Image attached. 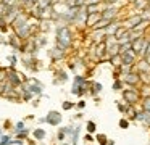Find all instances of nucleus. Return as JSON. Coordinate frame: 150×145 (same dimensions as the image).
I'll list each match as a JSON object with an SVG mask.
<instances>
[{
  "mask_svg": "<svg viewBox=\"0 0 150 145\" xmlns=\"http://www.w3.org/2000/svg\"><path fill=\"white\" fill-rule=\"evenodd\" d=\"M26 140H28V145H36V140H34V139H29V137H28Z\"/></svg>",
  "mask_w": 150,
  "mask_h": 145,
  "instance_id": "49530a36",
  "label": "nucleus"
},
{
  "mask_svg": "<svg viewBox=\"0 0 150 145\" xmlns=\"http://www.w3.org/2000/svg\"><path fill=\"white\" fill-rule=\"evenodd\" d=\"M2 135H4V127L0 126V137H2Z\"/></svg>",
  "mask_w": 150,
  "mask_h": 145,
  "instance_id": "3c124183",
  "label": "nucleus"
},
{
  "mask_svg": "<svg viewBox=\"0 0 150 145\" xmlns=\"http://www.w3.org/2000/svg\"><path fill=\"white\" fill-rule=\"evenodd\" d=\"M105 145H115V140H110V139H108L107 144H105Z\"/></svg>",
  "mask_w": 150,
  "mask_h": 145,
  "instance_id": "8fccbe9b",
  "label": "nucleus"
},
{
  "mask_svg": "<svg viewBox=\"0 0 150 145\" xmlns=\"http://www.w3.org/2000/svg\"><path fill=\"white\" fill-rule=\"evenodd\" d=\"M11 140H13V137L10 134H4L0 137V145H11Z\"/></svg>",
  "mask_w": 150,
  "mask_h": 145,
  "instance_id": "cd10ccee",
  "label": "nucleus"
},
{
  "mask_svg": "<svg viewBox=\"0 0 150 145\" xmlns=\"http://www.w3.org/2000/svg\"><path fill=\"white\" fill-rule=\"evenodd\" d=\"M31 134H33V139L36 142H42L44 139L47 137V132H45V129H44V127H36Z\"/></svg>",
  "mask_w": 150,
  "mask_h": 145,
  "instance_id": "4468645a",
  "label": "nucleus"
},
{
  "mask_svg": "<svg viewBox=\"0 0 150 145\" xmlns=\"http://www.w3.org/2000/svg\"><path fill=\"white\" fill-rule=\"evenodd\" d=\"M86 21H87V11H86V5L81 6L78 11V15H76L74 21H73V24H76L78 28H86Z\"/></svg>",
  "mask_w": 150,
  "mask_h": 145,
  "instance_id": "9d476101",
  "label": "nucleus"
},
{
  "mask_svg": "<svg viewBox=\"0 0 150 145\" xmlns=\"http://www.w3.org/2000/svg\"><path fill=\"white\" fill-rule=\"evenodd\" d=\"M62 108L65 110V111L73 110V108H74V102H63V103H62Z\"/></svg>",
  "mask_w": 150,
  "mask_h": 145,
  "instance_id": "f704fd0d",
  "label": "nucleus"
},
{
  "mask_svg": "<svg viewBox=\"0 0 150 145\" xmlns=\"http://www.w3.org/2000/svg\"><path fill=\"white\" fill-rule=\"evenodd\" d=\"M0 2H2V3H5V5H16V3H18V0H0Z\"/></svg>",
  "mask_w": 150,
  "mask_h": 145,
  "instance_id": "58836bf2",
  "label": "nucleus"
},
{
  "mask_svg": "<svg viewBox=\"0 0 150 145\" xmlns=\"http://www.w3.org/2000/svg\"><path fill=\"white\" fill-rule=\"evenodd\" d=\"M118 2H120V0H102L103 6H116Z\"/></svg>",
  "mask_w": 150,
  "mask_h": 145,
  "instance_id": "c9c22d12",
  "label": "nucleus"
},
{
  "mask_svg": "<svg viewBox=\"0 0 150 145\" xmlns=\"http://www.w3.org/2000/svg\"><path fill=\"white\" fill-rule=\"evenodd\" d=\"M149 145H150V144H149Z\"/></svg>",
  "mask_w": 150,
  "mask_h": 145,
  "instance_id": "6e6d98bb",
  "label": "nucleus"
},
{
  "mask_svg": "<svg viewBox=\"0 0 150 145\" xmlns=\"http://www.w3.org/2000/svg\"><path fill=\"white\" fill-rule=\"evenodd\" d=\"M120 26H121V21H120V19H115V21H111L110 24L105 28V31H103L105 35H115V34H116V31L120 29Z\"/></svg>",
  "mask_w": 150,
  "mask_h": 145,
  "instance_id": "ddd939ff",
  "label": "nucleus"
},
{
  "mask_svg": "<svg viewBox=\"0 0 150 145\" xmlns=\"http://www.w3.org/2000/svg\"><path fill=\"white\" fill-rule=\"evenodd\" d=\"M100 18H102V15H100V13H94V15H87V21H86V28L92 29V28L95 26V23H97Z\"/></svg>",
  "mask_w": 150,
  "mask_h": 145,
  "instance_id": "2eb2a0df",
  "label": "nucleus"
},
{
  "mask_svg": "<svg viewBox=\"0 0 150 145\" xmlns=\"http://www.w3.org/2000/svg\"><path fill=\"white\" fill-rule=\"evenodd\" d=\"M132 121H139V122H142L145 127H150V111H144V110L136 111Z\"/></svg>",
  "mask_w": 150,
  "mask_h": 145,
  "instance_id": "9b49d317",
  "label": "nucleus"
},
{
  "mask_svg": "<svg viewBox=\"0 0 150 145\" xmlns=\"http://www.w3.org/2000/svg\"><path fill=\"white\" fill-rule=\"evenodd\" d=\"M74 5L78 6V8H81V6L86 5V0H74Z\"/></svg>",
  "mask_w": 150,
  "mask_h": 145,
  "instance_id": "37998d69",
  "label": "nucleus"
},
{
  "mask_svg": "<svg viewBox=\"0 0 150 145\" xmlns=\"http://www.w3.org/2000/svg\"><path fill=\"white\" fill-rule=\"evenodd\" d=\"M44 118H45V122H47V124H49V126H53V127H55V126H60V122H62L63 116H62V113L57 111V110H50V111L47 113Z\"/></svg>",
  "mask_w": 150,
  "mask_h": 145,
  "instance_id": "0eeeda50",
  "label": "nucleus"
},
{
  "mask_svg": "<svg viewBox=\"0 0 150 145\" xmlns=\"http://www.w3.org/2000/svg\"><path fill=\"white\" fill-rule=\"evenodd\" d=\"M5 79L8 81V84H10L11 87L18 89V87L26 81V77H24L21 73H18L13 66H10V68H7V76H5Z\"/></svg>",
  "mask_w": 150,
  "mask_h": 145,
  "instance_id": "20e7f679",
  "label": "nucleus"
},
{
  "mask_svg": "<svg viewBox=\"0 0 150 145\" xmlns=\"http://www.w3.org/2000/svg\"><path fill=\"white\" fill-rule=\"evenodd\" d=\"M120 79L123 81V84H124V86H127V87H137V86H140V77H139V74H137L136 71H131V73L123 74Z\"/></svg>",
  "mask_w": 150,
  "mask_h": 145,
  "instance_id": "39448f33",
  "label": "nucleus"
},
{
  "mask_svg": "<svg viewBox=\"0 0 150 145\" xmlns=\"http://www.w3.org/2000/svg\"><path fill=\"white\" fill-rule=\"evenodd\" d=\"M10 127H13V126H11V121H10V119H7L5 124H4V129H10Z\"/></svg>",
  "mask_w": 150,
  "mask_h": 145,
  "instance_id": "c03bdc74",
  "label": "nucleus"
},
{
  "mask_svg": "<svg viewBox=\"0 0 150 145\" xmlns=\"http://www.w3.org/2000/svg\"><path fill=\"white\" fill-rule=\"evenodd\" d=\"M68 68H69V69H74V68H76V64H74V61H69V63H68Z\"/></svg>",
  "mask_w": 150,
  "mask_h": 145,
  "instance_id": "de8ad7c7",
  "label": "nucleus"
},
{
  "mask_svg": "<svg viewBox=\"0 0 150 145\" xmlns=\"http://www.w3.org/2000/svg\"><path fill=\"white\" fill-rule=\"evenodd\" d=\"M23 129H26V122H24V121H16V122L13 124V132H15V134L21 132Z\"/></svg>",
  "mask_w": 150,
  "mask_h": 145,
  "instance_id": "393cba45",
  "label": "nucleus"
},
{
  "mask_svg": "<svg viewBox=\"0 0 150 145\" xmlns=\"http://www.w3.org/2000/svg\"><path fill=\"white\" fill-rule=\"evenodd\" d=\"M100 15L103 19L115 21V19H118V16H120V8H118V6H103Z\"/></svg>",
  "mask_w": 150,
  "mask_h": 145,
  "instance_id": "423d86ee",
  "label": "nucleus"
},
{
  "mask_svg": "<svg viewBox=\"0 0 150 145\" xmlns=\"http://www.w3.org/2000/svg\"><path fill=\"white\" fill-rule=\"evenodd\" d=\"M140 21H142L140 15H139V13H136V15H132V16H129V18L123 19V21H121V26H123V28L126 29V31H131V29H134Z\"/></svg>",
  "mask_w": 150,
  "mask_h": 145,
  "instance_id": "6e6552de",
  "label": "nucleus"
},
{
  "mask_svg": "<svg viewBox=\"0 0 150 145\" xmlns=\"http://www.w3.org/2000/svg\"><path fill=\"white\" fill-rule=\"evenodd\" d=\"M29 2H31V3H34V5H36V3L39 2V0H29Z\"/></svg>",
  "mask_w": 150,
  "mask_h": 145,
  "instance_id": "603ef678",
  "label": "nucleus"
},
{
  "mask_svg": "<svg viewBox=\"0 0 150 145\" xmlns=\"http://www.w3.org/2000/svg\"><path fill=\"white\" fill-rule=\"evenodd\" d=\"M126 106H127V105H123V103H118V111H120V113H126Z\"/></svg>",
  "mask_w": 150,
  "mask_h": 145,
  "instance_id": "79ce46f5",
  "label": "nucleus"
},
{
  "mask_svg": "<svg viewBox=\"0 0 150 145\" xmlns=\"http://www.w3.org/2000/svg\"><path fill=\"white\" fill-rule=\"evenodd\" d=\"M49 55H50V58H52L53 61H60V60H63V58L66 57V50H63V48H60V47L55 45V47L49 52Z\"/></svg>",
  "mask_w": 150,
  "mask_h": 145,
  "instance_id": "f8f14e48",
  "label": "nucleus"
},
{
  "mask_svg": "<svg viewBox=\"0 0 150 145\" xmlns=\"http://www.w3.org/2000/svg\"><path fill=\"white\" fill-rule=\"evenodd\" d=\"M89 86H91V82L87 81V76H81V74H78V76L73 77L71 93L76 95V97H82L89 90Z\"/></svg>",
  "mask_w": 150,
  "mask_h": 145,
  "instance_id": "f03ea898",
  "label": "nucleus"
},
{
  "mask_svg": "<svg viewBox=\"0 0 150 145\" xmlns=\"http://www.w3.org/2000/svg\"><path fill=\"white\" fill-rule=\"evenodd\" d=\"M105 52H107V45H105V42H98V44L94 45V53L98 57V60L105 55Z\"/></svg>",
  "mask_w": 150,
  "mask_h": 145,
  "instance_id": "dca6fc26",
  "label": "nucleus"
},
{
  "mask_svg": "<svg viewBox=\"0 0 150 145\" xmlns=\"http://www.w3.org/2000/svg\"><path fill=\"white\" fill-rule=\"evenodd\" d=\"M74 106H76V108H79V110H84L86 108V102H84V100H79L78 103H74Z\"/></svg>",
  "mask_w": 150,
  "mask_h": 145,
  "instance_id": "4c0bfd02",
  "label": "nucleus"
},
{
  "mask_svg": "<svg viewBox=\"0 0 150 145\" xmlns=\"http://www.w3.org/2000/svg\"><path fill=\"white\" fill-rule=\"evenodd\" d=\"M140 106L144 111H150V97H144L140 98Z\"/></svg>",
  "mask_w": 150,
  "mask_h": 145,
  "instance_id": "a878e982",
  "label": "nucleus"
},
{
  "mask_svg": "<svg viewBox=\"0 0 150 145\" xmlns=\"http://www.w3.org/2000/svg\"><path fill=\"white\" fill-rule=\"evenodd\" d=\"M147 2H150V0H147Z\"/></svg>",
  "mask_w": 150,
  "mask_h": 145,
  "instance_id": "5fc2aeb1",
  "label": "nucleus"
},
{
  "mask_svg": "<svg viewBox=\"0 0 150 145\" xmlns=\"http://www.w3.org/2000/svg\"><path fill=\"white\" fill-rule=\"evenodd\" d=\"M36 6L39 10H45V8H49V6H53V3H52V0H39V2L36 3Z\"/></svg>",
  "mask_w": 150,
  "mask_h": 145,
  "instance_id": "5701e85b",
  "label": "nucleus"
},
{
  "mask_svg": "<svg viewBox=\"0 0 150 145\" xmlns=\"http://www.w3.org/2000/svg\"><path fill=\"white\" fill-rule=\"evenodd\" d=\"M144 60H145V61H147V63H149V64H150V53H149V55H145V58H144Z\"/></svg>",
  "mask_w": 150,
  "mask_h": 145,
  "instance_id": "09e8293b",
  "label": "nucleus"
},
{
  "mask_svg": "<svg viewBox=\"0 0 150 145\" xmlns=\"http://www.w3.org/2000/svg\"><path fill=\"white\" fill-rule=\"evenodd\" d=\"M84 140H86V142H94V137H92V134H86Z\"/></svg>",
  "mask_w": 150,
  "mask_h": 145,
  "instance_id": "a18cd8bd",
  "label": "nucleus"
},
{
  "mask_svg": "<svg viewBox=\"0 0 150 145\" xmlns=\"http://www.w3.org/2000/svg\"><path fill=\"white\" fill-rule=\"evenodd\" d=\"M100 90H102V84H100V82H91V86H89V90H87V92L91 93V95H97Z\"/></svg>",
  "mask_w": 150,
  "mask_h": 145,
  "instance_id": "6ab92c4d",
  "label": "nucleus"
},
{
  "mask_svg": "<svg viewBox=\"0 0 150 145\" xmlns=\"http://www.w3.org/2000/svg\"><path fill=\"white\" fill-rule=\"evenodd\" d=\"M120 57H121V64H124V66H134L137 63V60H139V57L132 50L126 52V53H121Z\"/></svg>",
  "mask_w": 150,
  "mask_h": 145,
  "instance_id": "1a4fd4ad",
  "label": "nucleus"
},
{
  "mask_svg": "<svg viewBox=\"0 0 150 145\" xmlns=\"http://www.w3.org/2000/svg\"><path fill=\"white\" fill-rule=\"evenodd\" d=\"M102 3H98V5H86V11H87V15H94V13H100L102 11Z\"/></svg>",
  "mask_w": 150,
  "mask_h": 145,
  "instance_id": "4be33fe9",
  "label": "nucleus"
},
{
  "mask_svg": "<svg viewBox=\"0 0 150 145\" xmlns=\"http://www.w3.org/2000/svg\"><path fill=\"white\" fill-rule=\"evenodd\" d=\"M91 37H92V40H94V44H98V42L105 40V32L103 31H92Z\"/></svg>",
  "mask_w": 150,
  "mask_h": 145,
  "instance_id": "a211bd4d",
  "label": "nucleus"
},
{
  "mask_svg": "<svg viewBox=\"0 0 150 145\" xmlns=\"http://www.w3.org/2000/svg\"><path fill=\"white\" fill-rule=\"evenodd\" d=\"M118 124H120L121 129H127V127H129V119H127V118H121Z\"/></svg>",
  "mask_w": 150,
  "mask_h": 145,
  "instance_id": "72a5a7b5",
  "label": "nucleus"
},
{
  "mask_svg": "<svg viewBox=\"0 0 150 145\" xmlns=\"http://www.w3.org/2000/svg\"><path fill=\"white\" fill-rule=\"evenodd\" d=\"M5 76H7V69L5 68H0V82L5 79Z\"/></svg>",
  "mask_w": 150,
  "mask_h": 145,
  "instance_id": "ea45409f",
  "label": "nucleus"
},
{
  "mask_svg": "<svg viewBox=\"0 0 150 145\" xmlns=\"http://www.w3.org/2000/svg\"><path fill=\"white\" fill-rule=\"evenodd\" d=\"M110 61H111V64H113L115 68H120V66H121V57H120V55H116V57H111Z\"/></svg>",
  "mask_w": 150,
  "mask_h": 145,
  "instance_id": "2f4dec72",
  "label": "nucleus"
},
{
  "mask_svg": "<svg viewBox=\"0 0 150 145\" xmlns=\"http://www.w3.org/2000/svg\"><path fill=\"white\" fill-rule=\"evenodd\" d=\"M57 139H58L60 142H63L66 139V127H60L58 129V134H57Z\"/></svg>",
  "mask_w": 150,
  "mask_h": 145,
  "instance_id": "c756f323",
  "label": "nucleus"
},
{
  "mask_svg": "<svg viewBox=\"0 0 150 145\" xmlns=\"http://www.w3.org/2000/svg\"><path fill=\"white\" fill-rule=\"evenodd\" d=\"M29 134H31L29 127H26V129H23L21 132H18V134H15V135H16L15 139H20V140H26V139L29 137Z\"/></svg>",
  "mask_w": 150,
  "mask_h": 145,
  "instance_id": "b1692460",
  "label": "nucleus"
},
{
  "mask_svg": "<svg viewBox=\"0 0 150 145\" xmlns=\"http://www.w3.org/2000/svg\"><path fill=\"white\" fill-rule=\"evenodd\" d=\"M102 3V0H86V5H98Z\"/></svg>",
  "mask_w": 150,
  "mask_h": 145,
  "instance_id": "a19ab883",
  "label": "nucleus"
},
{
  "mask_svg": "<svg viewBox=\"0 0 150 145\" xmlns=\"http://www.w3.org/2000/svg\"><path fill=\"white\" fill-rule=\"evenodd\" d=\"M8 60H10V64H11V66H16V63H18V57H16V55H10V57H8Z\"/></svg>",
  "mask_w": 150,
  "mask_h": 145,
  "instance_id": "e433bc0d",
  "label": "nucleus"
},
{
  "mask_svg": "<svg viewBox=\"0 0 150 145\" xmlns=\"http://www.w3.org/2000/svg\"><path fill=\"white\" fill-rule=\"evenodd\" d=\"M8 42H10V45L15 48V50H20L21 48V40L16 37V35H10V37H8Z\"/></svg>",
  "mask_w": 150,
  "mask_h": 145,
  "instance_id": "412c9836",
  "label": "nucleus"
},
{
  "mask_svg": "<svg viewBox=\"0 0 150 145\" xmlns=\"http://www.w3.org/2000/svg\"><path fill=\"white\" fill-rule=\"evenodd\" d=\"M86 131H87V134H94L97 131V124L94 121H87L86 122Z\"/></svg>",
  "mask_w": 150,
  "mask_h": 145,
  "instance_id": "bb28decb",
  "label": "nucleus"
},
{
  "mask_svg": "<svg viewBox=\"0 0 150 145\" xmlns=\"http://www.w3.org/2000/svg\"><path fill=\"white\" fill-rule=\"evenodd\" d=\"M66 81H68V74H66L65 71H57V77H55L53 82L55 84H63V82H66Z\"/></svg>",
  "mask_w": 150,
  "mask_h": 145,
  "instance_id": "aec40b11",
  "label": "nucleus"
},
{
  "mask_svg": "<svg viewBox=\"0 0 150 145\" xmlns=\"http://www.w3.org/2000/svg\"><path fill=\"white\" fill-rule=\"evenodd\" d=\"M74 42V32L69 26H57V37H55V45L63 50L68 52Z\"/></svg>",
  "mask_w": 150,
  "mask_h": 145,
  "instance_id": "f257e3e1",
  "label": "nucleus"
},
{
  "mask_svg": "<svg viewBox=\"0 0 150 145\" xmlns=\"http://www.w3.org/2000/svg\"><path fill=\"white\" fill-rule=\"evenodd\" d=\"M123 100H124V105H129V106H137V103H140V93L137 87H127V89H123Z\"/></svg>",
  "mask_w": 150,
  "mask_h": 145,
  "instance_id": "7ed1b4c3",
  "label": "nucleus"
},
{
  "mask_svg": "<svg viewBox=\"0 0 150 145\" xmlns=\"http://www.w3.org/2000/svg\"><path fill=\"white\" fill-rule=\"evenodd\" d=\"M111 89H113V90H116V92H121V90L124 89L123 81H121V79H115V82H113V86H111Z\"/></svg>",
  "mask_w": 150,
  "mask_h": 145,
  "instance_id": "c85d7f7f",
  "label": "nucleus"
},
{
  "mask_svg": "<svg viewBox=\"0 0 150 145\" xmlns=\"http://www.w3.org/2000/svg\"><path fill=\"white\" fill-rule=\"evenodd\" d=\"M105 53L108 55V57H116V55H120V45L115 42V44H110V45H107V52Z\"/></svg>",
  "mask_w": 150,
  "mask_h": 145,
  "instance_id": "f3484780",
  "label": "nucleus"
},
{
  "mask_svg": "<svg viewBox=\"0 0 150 145\" xmlns=\"http://www.w3.org/2000/svg\"><path fill=\"white\" fill-rule=\"evenodd\" d=\"M126 52H131V42H126V44H121L120 45V55L121 53H126Z\"/></svg>",
  "mask_w": 150,
  "mask_h": 145,
  "instance_id": "473e14b6",
  "label": "nucleus"
},
{
  "mask_svg": "<svg viewBox=\"0 0 150 145\" xmlns=\"http://www.w3.org/2000/svg\"><path fill=\"white\" fill-rule=\"evenodd\" d=\"M95 140L98 142V145H105V144H107V140H108V137H107L105 134H97Z\"/></svg>",
  "mask_w": 150,
  "mask_h": 145,
  "instance_id": "7c9ffc66",
  "label": "nucleus"
},
{
  "mask_svg": "<svg viewBox=\"0 0 150 145\" xmlns=\"http://www.w3.org/2000/svg\"><path fill=\"white\" fill-rule=\"evenodd\" d=\"M134 2H136V0H127V3H131V5H132Z\"/></svg>",
  "mask_w": 150,
  "mask_h": 145,
  "instance_id": "864d4df0",
  "label": "nucleus"
}]
</instances>
